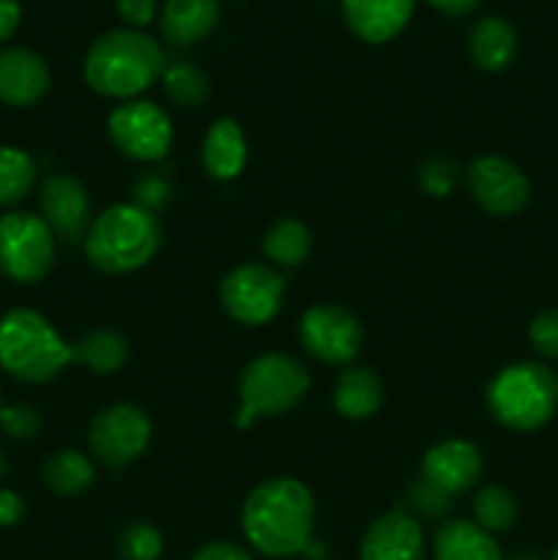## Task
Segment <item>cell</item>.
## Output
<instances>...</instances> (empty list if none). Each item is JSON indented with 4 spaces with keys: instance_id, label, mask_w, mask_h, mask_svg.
Here are the masks:
<instances>
[{
    "instance_id": "484cf974",
    "label": "cell",
    "mask_w": 558,
    "mask_h": 560,
    "mask_svg": "<svg viewBox=\"0 0 558 560\" xmlns=\"http://www.w3.org/2000/svg\"><path fill=\"white\" fill-rule=\"evenodd\" d=\"M36 162L27 151L14 145H0V208L16 206L36 186Z\"/></svg>"
},
{
    "instance_id": "44dd1931",
    "label": "cell",
    "mask_w": 558,
    "mask_h": 560,
    "mask_svg": "<svg viewBox=\"0 0 558 560\" xmlns=\"http://www.w3.org/2000/svg\"><path fill=\"white\" fill-rule=\"evenodd\" d=\"M383 405V383L370 366H345L334 383V408L342 419H370Z\"/></svg>"
},
{
    "instance_id": "f546056e",
    "label": "cell",
    "mask_w": 558,
    "mask_h": 560,
    "mask_svg": "<svg viewBox=\"0 0 558 560\" xmlns=\"http://www.w3.org/2000/svg\"><path fill=\"white\" fill-rule=\"evenodd\" d=\"M170 200H173V184L164 175V170L142 173L135 180V186H131V202L151 213H159L162 208H167Z\"/></svg>"
},
{
    "instance_id": "b9f144b4",
    "label": "cell",
    "mask_w": 558,
    "mask_h": 560,
    "mask_svg": "<svg viewBox=\"0 0 558 560\" xmlns=\"http://www.w3.org/2000/svg\"><path fill=\"white\" fill-rule=\"evenodd\" d=\"M553 560H558V547H556V552H553Z\"/></svg>"
},
{
    "instance_id": "d6986e66",
    "label": "cell",
    "mask_w": 558,
    "mask_h": 560,
    "mask_svg": "<svg viewBox=\"0 0 558 560\" xmlns=\"http://www.w3.org/2000/svg\"><path fill=\"white\" fill-rule=\"evenodd\" d=\"M219 22V0H167L162 9V36L173 47H191L213 33Z\"/></svg>"
},
{
    "instance_id": "277c9868",
    "label": "cell",
    "mask_w": 558,
    "mask_h": 560,
    "mask_svg": "<svg viewBox=\"0 0 558 560\" xmlns=\"http://www.w3.org/2000/svg\"><path fill=\"white\" fill-rule=\"evenodd\" d=\"M71 364V345L36 310L0 317V366L20 383H49Z\"/></svg>"
},
{
    "instance_id": "1f68e13d",
    "label": "cell",
    "mask_w": 558,
    "mask_h": 560,
    "mask_svg": "<svg viewBox=\"0 0 558 560\" xmlns=\"http://www.w3.org/2000/svg\"><path fill=\"white\" fill-rule=\"evenodd\" d=\"M0 427L5 430V435L14 438V441H33V438L42 432L44 421L33 405H5L3 416H0Z\"/></svg>"
},
{
    "instance_id": "4dcf8cb0",
    "label": "cell",
    "mask_w": 558,
    "mask_h": 560,
    "mask_svg": "<svg viewBox=\"0 0 558 560\" xmlns=\"http://www.w3.org/2000/svg\"><path fill=\"white\" fill-rule=\"evenodd\" d=\"M460 180V167L454 159L430 156L419 167V186L430 197H449Z\"/></svg>"
},
{
    "instance_id": "7c38bea8",
    "label": "cell",
    "mask_w": 558,
    "mask_h": 560,
    "mask_svg": "<svg viewBox=\"0 0 558 560\" xmlns=\"http://www.w3.org/2000/svg\"><path fill=\"white\" fill-rule=\"evenodd\" d=\"M465 189L470 200L490 217H514L531 200V184L523 170L509 159L487 153L465 167Z\"/></svg>"
},
{
    "instance_id": "7a4b0ae2",
    "label": "cell",
    "mask_w": 558,
    "mask_h": 560,
    "mask_svg": "<svg viewBox=\"0 0 558 560\" xmlns=\"http://www.w3.org/2000/svg\"><path fill=\"white\" fill-rule=\"evenodd\" d=\"M167 69L164 49L142 31H107L85 55V82L107 98L140 96L162 80Z\"/></svg>"
},
{
    "instance_id": "ffe728a7",
    "label": "cell",
    "mask_w": 558,
    "mask_h": 560,
    "mask_svg": "<svg viewBox=\"0 0 558 560\" xmlns=\"http://www.w3.org/2000/svg\"><path fill=\"white\" fill-rule=\"evenodd\" d=\"M468 55L476 69L498 74L518 55V33L503 16H481L468 33Z\"/></svg>"
},
{
    "instance_id": "8d00e7d4",
    "label": "cell",
    "mask_w": 558,
    "mask_h": 560,
    "mask_svg": "<svg viewBox=\"0 0 558 560\" xmlns=\"http://www.w3.org/2000/svg\"><path fill=\"white\" fill-rule=\"evenodd\" d=\"M25 517V501L14 490H0V528H14Z\"/></svg>"
},
{
    "instance_id": "d590c367",
    "label": "cell",
    "mask_w": 558,
    "mask_h": 560,
    "mask_svg": "<svg viewBox=\"0 0 558 560\" xmlns=\"http://www.w3.org/2000/svg\"><path fill=\"white\" fill-rule=\"evenodd\" d=\"M191 560H255L249 550H244L235 541H208L191 556Z\"/></svg>"
},
{
    "instance_id": "603a6c76",
    "label": "cell",
    "mask_w": 558,
    "mask_h": 560,
    "mask_svg": "<svg viewBox=\"0 0 558 560\" xmlns=\"http://www.w3.org/2000/svg\"><path fill=\"white\" fill-rule=\"evenodd\" d=\"M71 361L88 366L96 375H113L129 361V342L113 328H96L71 345Z\"/></svg>"
},
{
    "instance_id": "30bf717a",
    "label": "cell",
    "mask_w": 558,
    "mask_h": 560,
    "mask_svg": "<svg viewBox=\"0 0 558 560\" xmlns=\"http://www.w3.org/2000/svg\"><path fill=\"white\" fill-rule=\"evenodd\" d=\"M153 435V424L148 413L137 405L120 402L98 410L88 430L91 452L104 468L120 470L142 457Z\"/></svg>"
},
{
    "instance_id": "9a60e30c",
    "label": "cell",
    "mask_w": 558,
    "mask_h": 560,
    "mask_svg": "<svg viewBox=\"0 0 558 560\" xmlns=\"http://www.w3.org/2000/svg\"><path fill=\"white\" fill-rule=\"evenodd\" d=\"M361 560H425L427 541L421 525L408 512L381 514L361 539Z\"/></svg>"
},
{
    "instance_id": "7402d4cb",
    "label": "cell",
    "mask_w": 558,
    "mask_h": 560,
    "mask_svg": "<svg viewBox=\"0 0 558 560\" xmlns=\"http://www.w3.org/2000/svg\"><path fill=\"white\" fill-rule=\"evenodd\" d=\"M435 560H503L501 547L492 534L468 520H449L432 539Z\"/></svg>"
},
{
    "instance_id": "52a82bcc",
    "label": "cell",
    "mask_w": 558,
    "mask_h": 560,
    "mask_svg": "<svg viewBox=\"0 0 558 560\" xmlns=\"http://www.w3.org/2000/svg\"><path fill=\"white\" fill-rule=\"evenodd\" d=\"M55 262V235L42 217L9 211L0 217V273L16 284L42 282Z\"/></svg>"
},
{
    "instance_id": "ba28073f",
    "label": "cell",
    "mask_w": 558,
    "mask_h": 560,
    "mask_svg": "<svg viewBox=\"0 0 558 560\" xmlns=\"http://www.w3.org/2000/svg\"><path fill=\"white\" fill-rule=\"evenodd\" d=\"M224 312L244 326H266L284 301V277L266 262L235 266L219 284Z\"/></svg>"
},
{
    "instance_id": "8fae6325",
    "label": "cell",
    "mask_w": 558,
    "mask_h": 560,
    "mask_svg": "<svg viewBox=\"0 0 558 560\" xmlns=\"http://www.w3.org/2000/svg\"><path fill=\"white\" fill-rule=\"evenodd\" d=\"M299 339L312 359L332 366H350L364 345V328L345 306L315 304L301 315Z\"/></svg>"
},
{
    "instance_id": "ac0fdd59",
    "label": "cell",
    "mask_w": 558,
    "mask_h": 560,
    "mask_svg": "<svg viewBox=\"0 0 558 560\" xmlns=\"http://www.w3.org/2000/svg\"><path fill=\"white\" fill-rule=\"evenodd\" d=\"M202 167L213 180H233L246 167V137L239 120L219 118L202 140Z\"/></svg>"
},
{
    "instance_id": "d6a6232c",
    "label": "cell",
    "mask_w": 558,
    "mask_h": 560,
    "mask_svg": "<svg viewBox=\"0 0 558 560\" xmlns=\"http://www.w3.org/2000/svg\"><path fill=\"white\" fill-rule=\"evenodd\" d=\"M528 342L542 359H558V310L539 312L528 326Z\"/></svg>"
},
{
    "instance_id": "e0dca14e",
    "label": "cell",
    "mask_w": 558,
    "mask_h": 560,
    "mask_svg": "<svg viewBox=\"0 0 558 560\" xmlns=\"http://www.w3.org/2000/svg\"><path fill=\"white\" fill-rule=\"evenodd\" d=\"M416 0H342V14L356 38L386 44L405 31Z\"/></svg>"
},
{
    "instance_id": "3957f363",
    "label": "cell",
    "mask_w": 558,
    "mask_h": 560,
    "mask_svg": "<svg viewBox=\"0 0 558 560\" xmlns=\"http://www.w3.org/2000/svg\"><path fill=\"white\" fill-rule=\"evenodd\" d=\"M162 222L156 213L118 202L98 213L85 235V257L96 271L118 277L148 266L162 249Z\"/></svg>"
},
{
    "instance_id": "6da1fadb",
    "label": "cell",
    "mask_w": 558,
    "mask_h": 560,
    "mask_svg": "<svg viewBox=\"0 0 558 560\" xmlns=\"http://www.w3.org/2000/svg\"><path fill=\"white\" fill-rule=\"evenodd\" d=\"M241 525L249 545L263 556H299L310 547L315 530V498L299 479H266L246 495Z\"/></svg>"
},
{
    "instance_id": "cb8c5ba5",
    "label": "cell",
    "mask_w": 558,
    "mask_h": 560,
    "mask_svg": "<svg viewBox=\"0 0 558 560\" xmlns=\"http://www.w3.org/2000/svg\"><path fill=\"white\" fill-rule=\"evenodd\" d=\"M263 252L279 268H295L306 262L312 252V235L304 222L293 217H282L263 235Z\"/></svg>"
},
{
    "instance_id": "5bb4252c",
    "label": "cell",
    "mask_w": 558,
    "mask_h": 560,
    "mask_svg": "<svg viewBox=\"0 0 558 560\" xmlns=\"http://www.w3.org/2000/svg\"><path fill=\"white\" fill-rule=\"evenodd\" d=\"M481 470H485V459H481L476 443L463 441V438H449V441L427 448L419 479H425L443 495L454 498L474 490L481 479Z\"/></svg>"
},
{
    "instance_id": "4316f807",
    "label": "cell",
    "mask_w": 558,
    "mask_h": 560,
    "mask_svg": "<svg viewBox=\"0 0 558 560\" xmlns=\"http://www.w3.org/2000/svg\"><path fill=\"white\" fill-rule=\"evenodd\" d=\"M162 85L170 102L184 109L202 107L208 102V96H211V80H208V74L200 66L189 63V60L167 66L162 74Z\"/></svg>"
},
{
    "instance_id": "5b68a950",
    "label": "cell",
    "mask_w": 558,
    "mask_h": 560,
    "mask_svg": "<svg viewBox=\"0 0 558 560\" xmlns=\"http://www.w3.org/2000/svg\"><path fill=\"white\" fill-rule=\"evenodd\" d=\"M487 410L512 432H536L550 424L558 410V375L536 361L509 364L490 381Z\"/></svg>"
},
{
    "instance_id": "f1b7e54d",
    "label": "cell",
    "mask_w": 558,
    "mask_h": 560,
    "mask_svg": "<svg viewBox=\"0 0 558 560\" xmlns=\"http://www.w3.org/2000/svg\"><path fill=\"white\" fill-rule=\"evenodd\" d=\"M164 550V539L151 523L137 520L129 523L118 536V558L120 560H159Z\"/></svg>"
},
{
    "instance_id": "e575fe53",
    "label": "cell",
    "mask_w": 558,
    "mask_h": 560,
    "mask_svg": "<svg viewBox=\"0 0 558 560\" xmlns=\"http://www.w3.org/2000/svg\"><path fill=\"white\" fill-rule=\"evenodd\" d=\"M118 16L129 27H146L156 16V0H115Z\"/></svg>"
},
{
    "instance_id": "d4e9b609",
    "label": "cell",
    "mask_w": 558,
    "mask_h": 560,
    "mask_svg": "<svg viewBox=\"0 0 558 560\" xmlns=\"http://www.w3.org/2000/svg\"><path fill=\"white\" fill-rule=\"evenodd\" d=\"M44 485L55 492V495H80L88 487L96 481V465L85 457L82 452L74 448H63V452H55L53 457L44 463Z\"/></svg>"
},
{
    "instance_id": "f35d334b",
    "label": "cell",
    "mask_w": 558,
    "mask_h": 560,
    "mask_svg": "<svg viewBox=\"0 0 558 560\" xmlns=\"http://www.w3.org/2000/svg\"><path fill=\"white\" fill-rule=\"evenodd\" d=\"M427 3L446 16H465V14H470V11H474L481 0H427Z\"/></svg>"
},
{
    "instance_id": "2e32d148",
    "label": "cell",
    "mask_w": 558,
    "mask_h": 560,
    "mask_svg": "<svg viewBox=\"0 0 558 560\" xmlns=\"http://www.w3.org/2000/svg\"><path fill=\"white\" fill-rule=\"evenodd\" d=\"M47 63L42 55L25 47H11L0 52V102L5 107H33L49 91Z\"/></svg>"
},
{
    "instance_id": "9c48e42d",
    "label": "cell",
    "mask_w": 558,
    "mask_h": 560,
    "mask_svg": "<svg viewBox=\"0 0 558 560\" xmlns=\"http://www.w3.org/2000/svg\"><path fill=\"white\" fill-rule=\"evenodd\" d=\"M115 151L135 162H162L173 145V120L159 104L135 98L124 102L107 118Z\"/></svg>"
},
{
    "instance_id": "4fadbf2b",
    "label": "cell",
    "mask_w": 558,
    "mask_h": 560,
    "mask_svg": "<svg viewBox=\"0 0 558 560\" xmlns=\"http://www.w3.org/2000/svg\"><path fill=\"white\" fill-rule=\"evenodd\" d=\"M38 211L55 241H63V244L85 241L93 222L88 189L69 173H53L44 178L42 191H38Z\"/></svg>"
},
{
    "instance_id": "83f0119b",
    "label": "cell",
    "mask_w": 558,
    "mask_h": 560,
    "mask_svg": "<svg viewBox=\"0 0 558 560\" xmlns=\"http://www.w3.org/2000/svg\"><path fill=\"white\" fill-rule=\"evenodd\" d=\"M474 517L476 525L487 534H503L518 520V501L507 487L487 485L476 490L474 495Z\"/></svg>"
},
{
    "instance_id": "ab89813d",
    "label": "cell",
    "mask_w": 558,
    "mask_h": 560,
    "mask_svg": "<svg viewBox=\"0 0 558 560\" xmlns=\"http://www.w3.org/2000/svg\"><path fill=\"white\" fill-rule=\"evenodd\" d=\"M5 470H9V465H5L3 452H0V479H3V476H5Z\"/></svg>"
},
{
    "instance_id": "60d3db41",
    "label": "cell",
    "mask_w": 558,
    "mask_h": 560,
    "mask_svg": "<svg viewBox=\"0 0 558 560\" xmlns=\"http://www.w3.org/2000/svg\"><path fill=\"white\" fill-rule=\"evenodd\" d=\"M3 408H5V405H3V397H0V416H3Z\"/></svg>"
},
{
    "instance_id": "74e56055",
    "label": "cell",
    "mask_w": 558,
    "mask_h": 560,
    "mask_svg": "<svg viewBox=\"0 0 558 560\" xmlns=\"http://www.w3.org/2000/svg\"><path fill=\"white\" fill-rule=\"evenodd\" d=\"M22 20V5L20 0H0V42L14 36Z\"/></svg>"
},
{
    "instance_id": "8992f818",
    "label": "cell",
    "mask_w": 558,
    "mask_h": 560,
    "mask_svg": "<svg viewBox=\"0 0 558 560\" xmlns=\"http://www.w3.org/2000/svg\"><path fill=\"white\" fill-rule=\"evenodd\" d=\"M312 377L299 359L284 353H266L252 359L239 377L241 410L235 427L249 430L260 416L290 413L306 397Z\"/></svg>"
},
{
    "instance_id": "836d02e7",
    "label": "cell",
    "mask_w": 558,
    "mask_h": 560,
    "mask_svg": "<svg viewBox=\"0 0 558 560\" xmlns=\"http://www.w3.org/2000/svg\"><path fill=\"white\" fill-rule=\"evenodd\" d=\"M408 506L414 509V512H419L421 517H443V514L452 509V498L443 495V492H438L435 487L427 485L425 479L414 481L408 490Z\"/></svg>"
}]
</instances>
